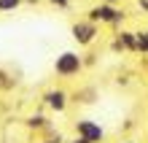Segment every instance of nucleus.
Masks as SVG:
<instances>
[{
  "label": "nucleus",
  "instance_id": "1",
  "mask_svg": "<svg viewBox=\"0 0 148 143\" xmlns=\"http://www.w3.org/2000/svg\"><path fill=\"white\" fill-rule=\"evenodd\" d=\"M54 76L57 78H75V76H81L84 73V57L78 54V51L73 49H65V51H59V54L54 57Z\"/></svg>",
  "mask_w": 148,
  "mask_h": 143
},
{
  "label": "nucleus",
  "instance_id": "2",
  "mask_svg": "<svg viewBox=\"0 0 148 143\" xmlns=\"http://www.w3.org/2000/svg\"><path fill=\"white\" fill-rule=\"evenodd\" d=\"M86 19L94 22V24H108V27H121L127 19V14L116 6H108V3H97L86 11Z\"/></svg>",
  "mask_w": 148,
  "mask_h": 143
},
{
  "label": "nucleus",
  "instance_id": "3",
  "mask_svg": "<svg viewBox=\"0 0 148 143\" xmlns=\"http://www.w3.org/2000/svg\"><path fill=\"white\" fill-rule=\"evenodd\" d=\"M70 38L81 49H89V46H94V41L100 38V24H94V22L86 19V16H81V19H75L70 24Z\"/></svg>",
  "mask_w": 148,
  "mask_h": 143
},
{
  "label": "nucleus",
  "instance_id": "4",
  "mask_svg": "<svg viewBox=\"0 0 148 143\" xmlns=\"http://www.w3.org/2000/svg\"><path fill=\"white\" fill-rule=\"evenodd\" d=\"M73 130H75L78 138H84L89 143H102L105 140V127H102L100 122H94V119H86V116L73 122Z\"/></svg>",
  "mask_w": 148,
  "mask_h": 143
},
{
  "label": "nucleus",
  "instance_id": "5",
  "mask_svg": "<svg viewBox=\"0 0 148 143\" xmlns=\"http://www.w3.org/2000/svg\"><path fill=\"white\" fill-rule=\"evenodd\" d=\"M40 100H43V105H46L51 113H65L67 108H70V92H67V89H62V86H51V89H46Z\"/></svg>",
  "mask_w": 148,
  "mask_h": 143
},
{
  "label": "nucleus",
  "instance_id": "6",
  "mask_svg": "<svg viewBox=\"0 0 148 143\" xmlns=\"http://www.w3.org/2000/svg\"><path fill=\"white\" fill-rule=\"evenodd\" d=\"M24 124L30 127V132H38V135H43L46 130L54 127V124L49 122V116H46V113H32V116H27V119H24Z\"/></svg>",
  "mask_w": 148,
  "mask_h": 143
},
{
  "label": "nucleus",
  "instance_id": "7",
  "mask_svg": "<svg viewBox=\"0 0 148 143\" xmlns=\"http://www.w3.org/2000/svg\"><path fill=\"white\" fill-rule=\"evenodd\" d=\"M94 100H97V89L94 86H84V89H78V92L70 95V103H81V105H92Z\"/></svg>",
  "mask_w": 148,
  "mask_h": 143
},
{
  "label": "nucleus",
  "instance_id": "8",
  "mask_svg": "<svg viewBox=\"0 0 148 143\" xmlns=\"http://www.w3.org/2000/svg\"><path fill=\"white\" fill-rule=\"evenodd\" d=\"M116 38H119L121 46H124V51H137V38H135L132 30H119Z\"/></svg>",
  "mask_w": 148,
  "mask_h": 143
},
{
  "label": "nucleus",
  "instance_id": "9",
  "mask_svg": "<svg viewBox=\"0 0 148 143\" xmlns=\"http://www.w3.org/2000/svg\"><path fill=\"white\" fill-rule=\"evenodd\" d=\"M135 38H137V54H148V30H137L135 32Z\"/></svg>",
  "mask_w": 148,
  "mask_h": 143
},
{
  "label": "nucleus",
  "instance_id": "10",
  "mask_svg": "<svg viewBox=\"0 0 148 143\" xmlns=\"http://www.w3.org/2000/svg\"><path fill=\"white\" fill-rule=\"evenodd\" d=\"M24 6V0H0V14H14Z\"/></svg>",
  "mask_w": 148,
  "mask_h": 143
},
{
  "label": "nucleus",
  "instance_id": "11",
  "mask_svg": "<svg viewBox=\"0 0 148 143\" xmlns=\"http://www.w3.org/2000/svg\"><path fill=\"white\" fill-rule=\"evenodd\" d=\"M40 143H65V138H62V132H59V130L51 127V130L43 132V140H40Z\"/></svg>",
  "mask_w": 148,
  "mask_h": 143
},
{
  "label": "nucleus",
  "instance_id": "12",
  "mask_svg": "<svg viewBox=\"0 0 148 143\" xmlns=\"http://www.w3.org/2000/svg\"><path fill=\"white\" fill-rule=\"evenodd\" d=\"M49 6H54V8H59V11H65V8H70V3L73 0H46Z\"/></svg>",
  "mask_w": 148,
  "mask_h": 143
},
{
  "label": "nucleus",
  "instance_id": "13",
  "mask_svg": "<svg viewBox=\"0 0 148 143\" xmlns=\"http://www.w3.org/2000/svg\"><path fill=\"white\" fill-rule=\"evenodd\" d=\"M14 84H16V81H11V78H8V73H3V70H0V86H3V89H14Z\"/></svg>",
  "mask_w": 148,
  "mask_h": 143
},
{
  "label": "nucleus",
  "instance_id": "14",
  "mask_svg": "<svg viewBox=\"0 0 148 143\" xmlns=\"http://www.w3.org/2000/svg\"><path fill=\"white\" fill-rule=\"evenodd\" d=\"M100 3H108V6H119V3H124V0H100Z\"/></svg>",
  "mask_w": 148,
  "mask_h": 143
},
{
  "label": "nucleus",
  "instance_id": "15",
  "mask_svg": "<svg viewBox=\"0 0 148 143\" xmlns=\"http://www.w3.org/2000/svg\"><path fill=\"white\" fill-rule=\"evenodd\" d=\"M65 143H89V140H84V138H78V135H75L73 140H65Z\"/></svg>",
  "mask_w": 148,
  "mask_h": 143
},
{
  "label": "nucleus",
  "instance_id": "16",
  "mask_svg": "<svg viewBox=\"0 0 148 143\" xmlns=\"http://www.w3.org/2000/svg\"><path fill=\"white\" fill-rule=\"evenodd\" d=\"M140 8H145V11H148V0H140Z\"/></svg>",
  "mask_w": 148,
  "mask_h": 143
},
{
  "label": "nucleus",
  "instance_id": "17",
  "mask_svg": "<svg viewBox=\"0 0 148 143\" xmlns=\"http://www.w3.org/2000/svg\"><path fill=\"white\" fill-rule=\"evenodd\" d=\"M24 3H32V6H38V3H40V0H24Z\"/></svg>",
  "mask_w": 148,
  "mask_h": 143
},
{
  "label": "nucleus",
  "instance_id": "18",
  "mask_svg": "<svg viewBox=\"0 0 148 143\" xmlns=\"http://www.w3.org/2000/svg\"><path fill=\"white\" fill-rule=\"evenodd\" d=\"M119 143H135V140H129V138H124V140H119Z\"/></svg>",
  "mask_w": 148,
  "mask_h": 143
}]
</instances>
